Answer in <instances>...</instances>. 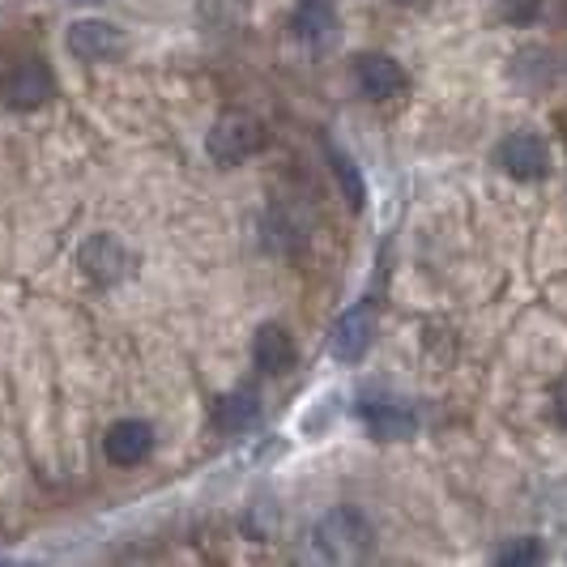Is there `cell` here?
<instances>
[{"label": "cell", "mask_w": 567, "mask_h": 567, "mask_svg": "<svg viewBox=\"0 0 567 567\" xmlns=\"http://www.w3.org/2000/svg\"><path fill=\"white\" fill-rule=\"evenodd\" d=\"M265 145V133H260V124L248 120V115H223L214 128H209V137H205V150H209V158L214 163H244L248 154H256Z\"/></svg>", "instance_id": "7a4b0ae2"}, {"label": "cell", "mask_w": 567, "mask_h": 567, "mask_svg": "<svg viewBox=\"0 0 567 567\" xmlns=\"http://www.w3.org/2000/svg\"><path fill=\"white\" fill-rule=\"evenodd\" d=\"M252 359L265 375H282L295 363V341L282 324H260L252 338Z\"/></svg>", "instance_id": "8fae6325"}, {"label": "cell", "mask_w": 567, "mask_h": 567, "mask_svg": "<svg viewBox=\"0 0 567 567\" xmlns=\"http://www.w3.org/2000/svg\"><path fill=\"white\" fill-rule=\"evenodd\" d=\"M312 542L324 559L350 564V559H363L371 550V525L354 508H333L329 516L316 520Z\"/></svg>", "instance_id": "6da1fadb"}, {"label": "cell", "mask_w": 567, "mask_h": 567, "mask_svg": "<svg viewBox=\"0 0 567 567\" xmlns=\"http://www.w3.org/2000/svg\"><path fill=\"white\" fill-rule=\"evenodd\" d=\"M354 82L368 99H393L398 90H405V69L384 52H368L354 60Z\"/></svg>", "instance_id": "30bf717a"}, {"label": "cell", "mask_w": 567, "mask_h": 567, "mask_svg": "<svg viewBox=\"0 0 567 567\" xmlns=\"http://www.w3.org/2000/svg\"><path fill=\"white\" fill-rule=\"evenodd\" d=\"M0 94H4V103H9L13 112H34V107H43V103L56 94V82H52V73H48L39 60H27V64H18V69L4 78Z\"/></svg>", "instance_id": "277c9868"}, {"label": "cell", "mask_w": 567, "mask_h": 567, "mask_svg": "<svg viewBox=\"0 0 567 567\" xmlns=\"http://www.w3.org/2000/svg\"><path fill=\"white\" fill-rule=\"evenodd\" d=\"M69 52L78 60H112L124 52V34L112 22H99V18H82L69 27Z\"/></svg>", "instance_id": "ba28073f"}, {"label": "cell", "mask_w": 567, "mask_h": 567, "mask_svg": "<svg viewBox=\"0 0 567 567\" xmlns=\"http://www.w3.org/2000/svg\"><path fill=\"white\" fill-rule=\"evenodd\" d=\"M491 559H495V564H538L542 546L534 538H512V542H504Z\"/></svg>", "instance_id": "9a60e30c"}, {"label": "cell", "mask_w": 567, "mask_h": 567, "mask_svg": "<svg viewBox=\"0 0 567 567\" xmlns=\"http://www.w3.org/2000/svg\"><path fill=\"white\" fill-rule=\"evenodd\" d=\"M78 265H82V274L90 278V282L115 286L133 274V252H128L115 235H94V239H85L82 244Z\"/></svg>", "instance_id": "3957f363"}, {"label": "cell", "mask_w": 567, "mask_h": 567, "mask_svg": "<svg viewBox=\"0 0 567 567\" xmlns=\"http://www.w3.org/2000/svg\"><path fill=\"white\" fill-rule=\"evenodd\" d=\"M542 13V0H499V18L508 27H529Z\"/></svg>", "instance_id": "2e32d148"}, {"label": "cell", "mask_w": 567, "mask_h": 567, "mask_svg": "<svg viewBox=\"0 0 567 567\" xmlns=\"http://www.w3.org/2000/svg\"><path fill=\"white\" fill-rule=\"evenodd\" d=\"M499 167L512 179H542L550 171V145L538 133H508L499 142Z\"/></svg>", "instance_id": "5b68a950"}, {"label": "cell", "mask_w": 567, "mask_h": 567, "mask_svg": "<svg viewBox=\"0 0 567 567\" xmlns=\"http://www.w3.org/2000/svg\"><path fill=\"white\" fill-rule=\"evenodd\" d=\"M371 333H375V312H371V308H363V303H359V308H350V312L338 320L333 338H329L333 359H338V363H359V359L368 354Z\"/></svg>", "instance_id": "9c48e42d"}, {"label": "cell", "mask_w": 567, "mask_h": 567, "mask_svg": "<svg viewBox=\"0 0 567 567\" xmlns=\"http://www.w3.org/2000/svg\"><path fill=\"white\" fill-rule=\"evenodd\" d=\"M333 30V4L329 0H299L295 9V34L316 39V34H329Z\"/></svg>", "instance_id": "5bb4252c"}, {"label": "cell", "mask_w": 567, "mask_h": 567, "mask_svg": "<svg viewBox=\"0 0 567 567\" xmlns=\"http://www.w3.org/2000/svg\"><path fill=\"white\" fill-rule=\"evenodd\" d=\"M103 453L112 465L128 470V465H142L145 456L154 453V426L142 423V419H124L115 423L107 435H103Z\"/></svg>", "instance_id": "52a82bcc"}, {"label": "cell", "mask_w": 567, "mask_h": 567, "mask_svg": "<svg viewBox=\"0 0 567 567\" xmlns=\"http://www.w3.org/2000/svg\"><path fill=\"white\" fill-rule=\"evenodd\" d=\"M329 167L338 175L341 193H346V205H350V209H363V205H368V184H363V171L354 167V158H350L346 150H338V145H329Z\"/></svg>", "instance_id": "4fadbf2b"}, {"label": "cell", "mask_w": 567, "mask_h": 567, "mask_svg": "<svg viewBox=\"0 0 567 567\" xmlns=\"http://www.w3.org/2000/svg\"><path fill=\"white\" fill-rule=\"evenodd\" d=\"M555 414H559V423L567 426V380L555 384Z\"/></svg>", "instance_id": "e0dca14e"}, {"label": "cell", "mask_w": 567, "mask_h": 567, "mask_svg": "<svg viewBox=\"0 0 567 567\" xmlns=\"http://www.w3.org/2000/svg\"><path fill=\"white\" fill-rule=\"evenodd\" d=\"M359 419L368 423V431L375 440H410L419 431V414L398 398L359 401Z\"/></svg>", "instance_id": "8992f818"}, {"label": "cell", "mask_w": 567, "mask_h": 567, "mask_svg": "<svg viewBox=\"0 0 567 567\" xmlns=\"http://www.w3.org/2000/svg\"><path fill=\"white\" fill-rule=\"evenodd\" d=\"M256 414H260V398H256L252 384H244V389H235L230 398L218 401V410H214V423L218 431H248L256 423Z\"/></svg>", "instance_id": "7c38bea8"}]
</instances>
